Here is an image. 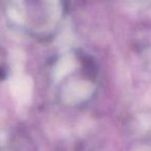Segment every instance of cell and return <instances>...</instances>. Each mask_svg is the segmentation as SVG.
Segmentation results:
<instances>
[{
  "label": "cell",
  "mask_w": 151,
  "mask_h": 151,
  "mask_svg": "<svg viewBox=\"0 0 151 151\" xmlns=\"http://www.w3.org/2000/svg\"><path fill=\"white\" fill-rule=\"evenodd\" d=\"M71 70L62 84V98L67 104L80 106L96 96L100 86V67L97 60L83 50L70 55Z\"/></svg>",
  "instance_id": "6da1fadb"
}]
</instances>
